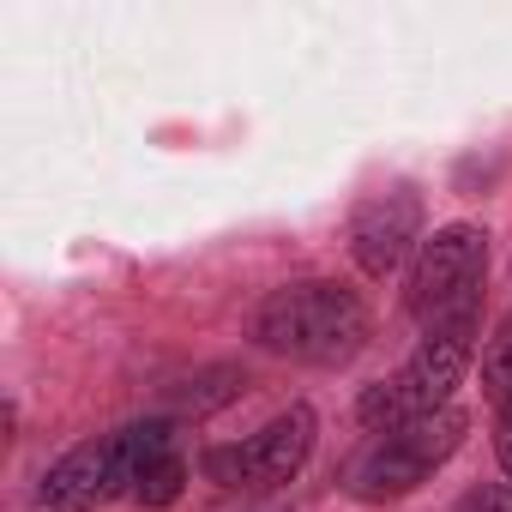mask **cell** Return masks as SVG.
Returning <instances> with one entry per match:
<instances>
[{
    "label": "cell",
    "mask_w": 512,
    "mask_h": 512,
    "mask_svg": "<svg viewBox=\"0 0 512 512\" xmlns=\"http://www.w3.org/2000/svg\"><path fill=\"white\" fill-rule=\"evenodd\" d=\"M482 398H488L494 410L512 404V314L494 326V338H488V350H482Z\"/></svg>",
    "instance_id": "9c48e42d"
},
{
    "label": "cell",
    "mask_w": 512,
    "mask_h": 512,
    "mask_svg": "<svg viewBox=\"0 0 512 512\" xmlns=\"http://www.w3.org/2000/svg\"><path fill=\"white\" fill-rule=\"evenodd\" d=\"M476 356V326H446V332H422V344L404 356L398 374H386L380 386H368L356 398V422L368 434H392L404 422L440 416L458 392V380L470 374Z\"/></svg>",
    "instance_id": "277c9868"
},
{
    "label": "cell",
    "mask_w": 512,
    "mask_h": 512,
    "mask_svg": "<svg viewBox=\"0 0 512 512\" xmlns=\"http://www.w3.org/2000/svg\"><path fill=\"white\" fill-rule=\"evenodd\" d=\"M464 434H470V416H464L458 404H446L440 416L404 422V428H392V434H374V440L350 458L344 488H350L356 500H404V494H416V488L464 446Z\"/></svg>",
    "instance_id": "5b68a950"
},
{
    "label": "cell",
    "mask_w": 512,
    "mask_h": 512,
    "mask_svg": "<svg viewBox=\"0 0 512 512\" xmlns=\"http://www.w3.org/2000/svg\"><path fill=\"white\" fill-rule=\"evenodd\" d=\"M494 452H500V470L512 476V404L494 410Z\"/></svg>",
    "instance_id": "8fae6325"
},
{
    "label": "cell",
    "mask_w": 512,
    "mask_h": 512,
    "mask_svg": "<svg viewBox=\"0 0 512 512\" xmlns=\"http://www.w3.org/2000/svg\"><path fill=\"white\" fill-rule=\"evenodd\" d=\"M368 332H374L368 302L350 284H332V278L284 284V290H272L260 302V314H253V338H260V350L308 362V368L350 362L368 344Z\"/></svg>",
    "instance_id": "6da1fadb"
},
{
    "label": "cell",
    "mask_w": 512,
    "mask_h": 512,
    "mask_svg": "<svg viewBox=\"0 0 512 512\" xmlns=\"http://www.w3.org/2000/svg\"><path fill=\"white\" fill-rule=\"evenodd\" d=\"M482 278H488V229L476 223H446L422 241L404 278V308L422 332L446 326H476L482 314Z\"/></svg>",
    "instance_id": "3957f363"
},
{
    "label": "cell",
    "mask_w": 512,
    "mask_h": 512,
    "mask_svg": "<svg viewBox=\"0 0 512 512\" xmlns=\"http://www.w3.org/2000/svg\"><path fill=\"white\" fill-rule=\"evenodd\" d=\"M314 434H320L314 410L308 404H290L260 434H247L235 446H205L199 470L217 488H229V494H266V488H284V482L302 476V464L314 458Z\"/></svg>",
    "instance_id": "8992f818"
},
{
    "label": "cell",
    "mask_w": 512,
    "mask_h": 512,
    "mask_svg": "<svg viewBox=\"0 0 512 512\" xmlns=\"http://www.w3.org/2000/svg\"><path fill=\"white\" fill-rule=\"evenodd\" d=\"M181 488H187V458L169 446V452H157L145 470H139V482H133V506H175L181 500Z\"/></svg>",
    "instance_id": "ba28073f"
},
{
    "label": "cell",
    "mask_w": 512,
    "mask_h": 512,
    "mask_svg": "<svg viewBox=\"0 0 512 512\" xmlns=\"http://www.w3.org/2000/svg\"><path fill=\"white\" fill-rule=\"evenodd\" d=\"M169 446H175V434H169L163 416L127 422V428H115V434H103V440H85V446L61 452V458L43 470L37 500H43V512H97V506H109V500H133L139 470H145L157 452H169Z\"/></svg>",
    "instance_id": "7a4b0ae2"
},
{
    "label": "cell",
    "mask_w": 512,
    "mask_h": 512,
    "mask_svg": "<svg viewBox=\"0 0 512 512\" xmlns=\"http://www.w3.org/2000/svg\"><path fill=\"white\" fill-rule=\"evenodd\" d=\"M458 512H512V482H482V488H470Z\"/></svg>",
    "instance_id": "30bf717a"
},
{
    "label": "cell",
    "mask_w": 512,
    "mask_h": 512,
    "mask_svg": "<svg viewBox=\"0 0 512 512\" xmlns=\"http://www.w3.org/2000/svg\"><path fill=\"white\" fill-rule=\"evenodd\" d=\"M422 241L428 235H422V199H416V187H386V193L362 199L356 217H350V253H356V266L368 278L404 272L422 253Z\"/></svg>",
    "instance_id": "52a82bcc"
}]
</instances>
